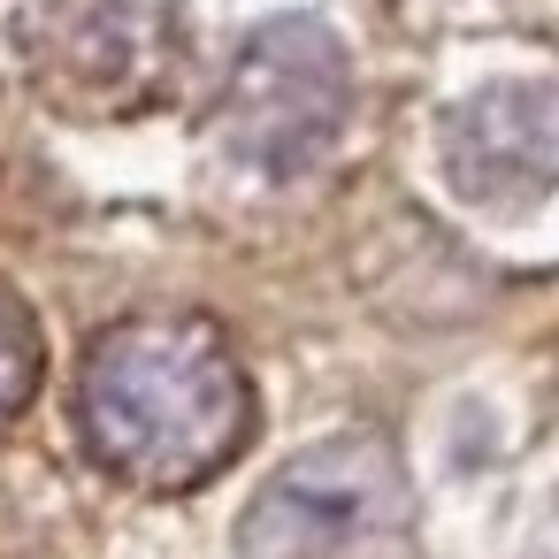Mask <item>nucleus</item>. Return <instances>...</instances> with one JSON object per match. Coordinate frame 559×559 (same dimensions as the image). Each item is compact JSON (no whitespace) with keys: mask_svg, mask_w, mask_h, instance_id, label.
Returning a JSON list of instances; mask_svg holds the SVG:
<instances>
[{"mask_svg":"<svg viewBox=\"0 0 559 559\" xmlns=\"http://www.w3.org/2000/svg\"><path fill=\"white\" fill-rule=\"evenodd\" d=\"M39 368H47V353H39V330H32V314L0 292V429H9L24 406H32V391H39Z\"/></svg>","mask_w":559,"mask_h":559,"instance_id":"5","label":"nucleus"},{"mask_svg":"<svg viewBox=\"0 0 559 559\" xmlns=\"http://www.w3.org/2000/svg\"><path fill=\"white\" fill-rule=\"evenodd\" d=\"M353 123V55L322 16H269L246 32L223 85V146L253 177H307Z\"/></svg>","mask_w":559,"mask_h":559,"instance_id":"2","label":"nucleus"},{"mask_svg":"<svg viewBox=\"0 0 559 559\" xmlns=\"http://www.w3.org/2000/svg\"><path fill=\"white\" fill-rule=\"evenodd\" d=\"M551 85L513 78L483 85L444 116V177L475 207H544L551 200Z\"/></svg>","mask_w":559,"mask_h":559,"instance_id":"4","label":"nucleus"},{"mask_svg":"<svg viewBox=\"0 0 559 559\" xmlns=\"http://www.w3.org/2000/svg\"><path fill=\"white\" fill-rule=\"evenodd\" d=\"M78 429L108 475L139 490H192L246 452L253 383L215 322H116L78 368Z\"/></svg>","mask_w":559,"mask_h":559,"instance_id":"1","label":"nucleus"},{"mask_svg":"<svg viewBox=\"0 0 559 559\" xmlns=\"http://www.w3.org/2000/svg\"><path fill=\"white\" fill-rule=\"evenodd\" d=\"M406 521V475L376 437H330L284 460L238 521L246 559H345Z\"/></svg>","mask_w":559,"mask_h":559,"instance_id":"3","label":"nucleus"}]
</instances>
